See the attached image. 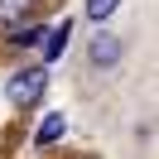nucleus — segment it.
Segmentation results:
<instances>
[{"label": "nucleus", "mask_w": 159, "mask_h": 159, "mask_svg": "<svg viewBox=\"0 0 159 159\" xmlns=\"http://www.w3.org/2000/svg\"><path fill=\"white\" fill-rule=\"evenodd\" d=\"M116 5H120V0H87V15H92V20H106Z\"/></svg>", "instance_id": "39448f33"}, {"label": "nucleus", "mask_w": 159, "mask_h": 159, "mask_svg": "<svg viewBox=\"0 0 159 159\" xmlns=\"http://www.w3.org/2000/svg\"><path fill=\"white\" fill-rule=\"evenodd\" d=\"M87 58H92V68H116V58H120L116 34H97V39H92V48H87Z\"/></svg>", "instance_id": "f03ea898"}, {"label": "nucleus", "mask_w": 159, "mask_h": 159, "mask_svg": "<svg viewBox=\"0 0 159 159\" xmlns=\"http://www.w3.org/2000/svg\"><path fill=\"white\" fill-rule=\"evenodd\" d=\"M24 10H29V0H0V20H15Z\"/></svg>", "instance_id": "423d86ee"}, {"label": "nucleus", "mask_w": 159, "mask_h": 159, "mask_svg": "<svg viewBox=\"0 0 159 159\" xmlns=\"http://www.w3.org/2000/svg\"><path fill=\"white\" fill-rule=\"evenodd\" d=\"M63 125H68L63 116H43V125H39V145H53V140L63 135Z\"/></svg>", "instance_id": "20e7f679"}, {"label": "nucleus", "mask_w": 159, "mask_h": 159, "mask_svg": "<svg viewBox=\"0 0 159 159\" xmlns=\"http://www.w3.org/2000/svg\"><path fill=\"white\" fill-rule=\"evenodd\" d=\"M68 39H72V24H58V29L43 39V58H58V53L68 48Z\"/></svg>", "instance_id": "7ed1b4c3"}, {"label": "nucleus", "mask_w": 159, "mask_h": 159, "mask_svg": "<svg viewBox=\"0 0 159 159\" xmlns=\"http://www.w3.org/2000/svg\"><path fill=\"white\" fill-rule=\"evenodd\" d=\"M43 87H48V72H43V68H29V72H20V77L10 82V101H15V106H29V101L43 97Z\"/></svg>", "instance_id": "f257e3e1"}]
</instances>
